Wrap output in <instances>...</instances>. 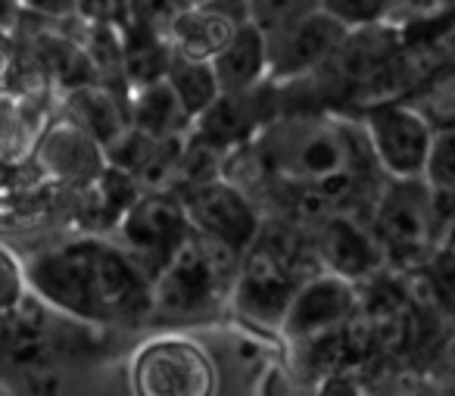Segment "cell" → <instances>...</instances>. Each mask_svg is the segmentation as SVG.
Wrapping results in <instances>:
<instances>
[{
  "label": "cell",
  "mask_w": 455,
  "mask_h": 396,
  "mask_svg": "<svg viewBox=\"0 0 455 396\" xmlns=\"http://www.w3.org/2000/svg\"><path fill=\"white\" fill-rule=\"evenodd\" d=\"M28 290L88 325L140 327L156 315V281L122 244L72 238L26 263Z\"/></svg>",
  "instance_id": "obj_1"
},
{
  "label": "cell",
  "mask_w": 455,
  "mask_h": 396,
  "mask_svg": "<svg viewBox=\"0 0 455 396\" xmlns=\"http://www.w3.org/2000/svg\"><path fill=\"white\" fill-rule=\"evenodd\" d=\"M253 144L275 182L309 197L322 219L340 213V203L359 194L368 172H380L362 122L334 116L272 122Z\"/></svg>",
  "instance_id": "obj_2"
},
{
  "label": "cell",
  "mask_w": 455,
  "mask_h": 396,
  "mask_svg": "<svg viewBox=\"0 0 455 396\" xmlns=\"http://www.w3.org/2000/svg\"><path fill=\"white\" fill-rule=\"evenodd\" d=\"M241 265V256L194 231L156 278V315L206 319L225 300V290L231 300Z\"/></svg>",
  "instance_id": "obj_3"
},
{
  "label": "cell",
  "mask_w": 455,
  "mask_h": 396,
  "mask_svg": "<svg viewBox=\"0 0 455 396\" xmlns=\"http://www.w3.org/2000/svg\"><path fill=\"white\" fill-rule=\"evenodd\" d=\"M387 259L405 271L430 263L443 244L434 200L424 178H387L371 200V222Z\"/></svg>",
  "instance_id": "obj_4"
},
{
  "label": "cell",
  "mask_w": 455,
  "mask_h": 396,
  "mask_svg": "<svg viewBox=\"0 0 455 396\" xmlns=\"http://www.w3.org/2000/svg\"><path fill=\"white\" fill-rule=\"evenodd\" d=\"M368 147L384 178H424L436 125L418 103L378 101L362 116Z\"/></svg>",
  "instance_id": "obj_5"
},
{
  "label": "cell",
  "mask_w": 455,
  "mask_h": 396,
  "mask_svg": "<svg viewBox=\"0 0 455 396\" xmlns=\"http://www.w3.org/2000/svg\"><path fill=\"white\" fill-rule=\"evenodd\" d=\"M309 278L297 275L281 250H268L266 244H256L243 256L241 275L231 290V306L243 321L262 331H284L287 315L293 309L299 287Z\"/></svg>",
  "instance_id": "obj_6"
},
{
  "label": "cell",
  "mask_w": 455,
  "mask_h": 396,
  "mask_svg": "<svg viewBox=\"0 0 455 396\" xmlns=\"http://www.w3.org/2000/svg\"><path fill=\"white\" fill-rule=\"evenodd\" d=\"M134 396H215V365L188 337L147 340L132 362Z\"/></svg>",
  "instance_id": "obj_7"
},
{
  "label": "cell",
  "mask_w": 455,
  "mask_h": 396,
  "mask_svg": "<svg viewBox=\"0 0 455 396\" xmlns=\"http://www.w3.org/2000/svg\"><path fill=\"white\" fill-rule=\"evenodd\" d=\"M119 234L122 246L156 281L175 253L190 240L194 225L178 190H150L128 209V215L119 222Z\"/></svg>",
  "instance_id": "obj_8"
},
{
  "label": "cell",
  "mask_w": 455,
  "mask_h": 396,
  "mask_svg": "<svg viewBox=\"0 0 455 396\" xmlns=\"http://www.w3.org/2000/svg\"><path fill=\"white\" fill-rule=\"evenodd\" d=\"M178 194H181L188 219L200 238L225 246L241 259L259 244V209L253 206L241 184L228 182V178H212V182L178 190Z\"/></svg>",
  "instance_id": "obj_9"
},
{
  "label": "cell",
  "mask_w": 455,
  "mask_h": 396,
  "mask_svg": "<svg viewBox=\"0 0 455 396\" xmlns=\"http://www.w3.org/2000/svg\"><path fill=\"white\" fill-rule=\"evenodd\" d=\"M349 32L328 13L306 16L281 32L268 35V82L275 88L315 76L318 69L334 63Z\"/></svg>",
  "instance_id": "obj_10"
},
{
  "label": "cell",
  "mask_w": 455,
  "mask_h": 396,
  "mask_svg": "<svg viewBox=\"0 0 455 396\" xmlns=\"http://www.w3.org/2000/svg\"><path fill=\"white\" fill-rule=\"evenodd\" d=\"M355 319H362L359 284L347 281L340 275H331V271H315L299 287L281 334L291 343H303V340L340 331V327L353 325Z\"/></svg>",
  "instance_id": "obj_11"
},
{
  "label": "cell",
  "mask_w": 455,
  "mask_h": 396,
  "mask_svg": "<svg viewBox=\"0 0 455 396\" xmlns=\"http://www.w3.org/2000/svg\"><path fill=\"white\" fill-rule=\"evenodd\" d=\"M315 256L324 271L347 278L353 284H365L384 275L387 263H390L374 228L362 225L355 215L347 213H334L322 219L315 234Z\"/></svg>",
  "instance_id": "obj_12"
},
{
  "label": "cell",
  "mask_w": 455,
  "mask_h": 396,
  "mask_svg": "<svg viewBox=\"0 0 455 396\" xmlns=\"http://www.w3.org/2000/svg\"><path fill=\"white\" fill-rule=\"evenodd\" d=\"M35 157L53 182L76 184V188H94L109 169L107 147L69 119L57 122L41 134Z\"/></svg>",
  "instance_id": "obj_13"
},
{
  "label": "cell",
  "mask_w": 455,
  "mask_h": 396,
  "mask_svg": "<svg viewBox=\"0 0 455 396\" xmlns=\"http://www.w3.org/2000/svg\"><path fill=\"white\" fill-rule=\"evenodd\" d=\"M268 88L272 85H262L250 94H221V101L194 122L190 138L215 153L250 147L268 128L266 109H262V94Z\"/></svg>",
  "instance_id": "obj_14"
},
{
  "label": "cell",
  "mask_w": 455,
  "mask_h": 396,
  "mask_svg": "<svg viewBox=\"0 0 455 396\" xmlns=\"http://www.w3.org/2000/svg\"><path fill=\"white\" fill-rule=\"evenodd\" d=\"M225 94H250L268 82V35L262 28L241 26L235 41L212 60Z\"/></svg>",
  "instance_id": "obj_15"
},
{
  "label": "cell",
  "mask_w": 455,
  "mask_h": 396,
  "mask_svg": "<svg viewBox=\"0 0 455 396\" xmlns=\"http://www.w3.org/2000/svg\"><path fill=\"white\" fill-rule=\"evenodd\" d=\"M66 113L69 122L109 147L125 128H132V94L107 88V85H84L69 91L66 97Z\"/></svg>",
  "instance_id": "obj_16"
},
{
  "label": "cell",
  "mask_w": 455,
  "mask_h": 396,
  "mask_svg": "<svg viewBox=\"0 0 455 396\" xmlns=\"http://www.w3.org/2000/svg\"><path fill=\"white\" fill-rule=\"evenodd\" d=\"M237 22L215 13L209 7H188L169 32V44L175 53L190 60H209L212 63L237 35Z\"/></svg>",
  "instance_id": "obj_17"
},
{
  "label": "cell",
  "mask_w": 455,
  "mask_h": 396,
  "mask_svg": "<svg viewBox=\"0 0 455 396\" xmlns=\"http://www.w3.org/2000/svg\"><path fill=\"white\" fill-rule=\"evenodd\" d=\"M132 125L147 132L156 141L169 138H188L194 132V119L184 113L181 101L175 97V91L169 88V82L150 85L132 94Z\"/></svg>",
  "instance_id": "obj_18"
},
{
  "label": "cell",
  "mask_w": 455,
  "mask_h": 396,
  "mask_svg": "<svg viewBox=\"0 0 455 396\" xmlns=\"http://www.w3.org/2000/svg\"><path fill=\"white\" fill-rule=\"evenodd\" d=\"M122 38H125V78L132 94L169 78L175 51H172L165 35H156L140 26H128L122 28Z\"/></svg>",
  "instance_id": "obj_19"
},
{
  "label": "cell",
  "mask_w": 455,
  "mask_h": 396,
  "mask_svg": "<svg viewBox=\"0 0 455 396\" xmlns=\"http://www.w3.org/2000/svg\"><path fill=\"white\" fill-rule=\"evenodd\" d=\"M169 88L175 91V97L181 101L184 113L190 119H200L206 116L215 103L221 101V85H219V76H215V66L209 60H190V57H181L175 53L172 57V66H169Z\"/></svg>",
  "instance_id": "obj_20"
},
{
  "label": "cell",
  "mask_w": 455,
  "mask_h": 396,
  "mask_svg": "<svg viewBox=\"0 0 455 396\" xmlns=\"http://www.w3.org/2000/svg\"><path fill=\"white\" fill-rule=\"evenodd\" d=\"M424 184L434 200V213L443 234L455 219V125H436L434 150H430Z\"/></svg>",
  "instance_id": "obj_21"
},
{
  "label": "cell",
  "mask_w": 455,
  "mask_h": 396,
  "mask_svg": "<svg viewBox=\"0 0 455 396\" xmlns=\"http://www.w3.org/2000/svg\"><path fill=\"white\" fill-rule=\"evenodd\" d=\"M396 0H324V13L340 22L347 32L390 26Z\"/></svg>",
  "instance_id": "obj_22"
},
{
  "label": "cell",
  "mask_w": 455,
  "mask_h": 396,
  "mask_svg": "<svg viewBox=\"0 0 455 396\" xmlns=\"http://www.w3.org/2000/svg\"><path fill=\"white\" fill-rule=\"evenodd\" d=\"M324 10V0H250V22L266 35Z\"/></svg>",
  "instance_id": "obj_23"
},
{
  "label": "cell",
  "mask_w": 455,
  "mask_h": 396,
  "mask_svg": "<svg viewBox=\"0 0 455 396\" xmlns=\"http://www.w3.org/2000/svg\"><path fill=\"white\" fill-rule=\"evenodd\" d=\"M156 147H159L156 138H150L147 132H140V128L132 125L107 147V159H109V166H113V169L128 172V175L138 178L140 172L147 169V163L153 159Z\"/></svg>",
  "instance_id": "obj_24"
},
{
  "label": "cell",
  "mask_w": 455,
  "mask_h": 396,
  "mask_svg": "<svg viewBox=\"0 0 455 396\" xmlns=\"http://www.w3.org/2000/svg\"><path fill=\"white\" fill-rule=\"evenodd\" d=\"M184 10H188V0H132V22L128 26L150 28V32L169 38L172 26Z\"/></svg>",
  "instance_id": "obj_25"
},
{
  "label": "cell",
  "mask_w": 455,
  "mask_h": 396,
  "mask_svg": "<svg viewBox=\"0 0 455 396\" xmlns=\"http://www.w3.org/2000/svg\"><path fill=\"white\" fill-rule=\"evenodd\" d=\"M82 26H113L128 28L132 22V0H76Z\"/></svg>",
  "instance_id": "obj_26"
},
{
  "label": "cell",
  "mask_w": 455,
  "mask_h": 396,
  "mask_svg": "<svg viewBox=\"0 0 455 396\" xmlns=\"http://www.w3.org/2000/svg\"><path fill=\"white\" fill-rule=\"evenodd\" d=\"M418 107L430 116L434 125H455V76L443 78L427 94V101H421Z\"/></svg>",
  "instance_id": "obj_27"
},
{
  "label": "cell",
  "mask_w": 455,
  "mask_h": 396,
  "mask_svg": "<svg viewBox=\"0 0 455 396\" xmlns=\"http://www.w3.org/2000/svg\"><path fill=\"white\" fill-rule=\"evenodd\" d=\"M0 269H4V306L13 309L28 287L26 263H20V259L13 256V250L4 246V253H0Z\"/></svg>",
  "instance_id": "obj_28"
},
{
  "label": "cell",
  "mask_w": 455,
  "mask_h": 396,
  "mask_svg": "<svg viewBox=\"0 0 455 396\" xmlns=\"http://www.w3.org/2000/svg\"><path fill=\"white\" fill-rule=\"evenodd\" d=\"M312 396H374V393H368V387L359 381L355 371H337V375L315 381Z\"/></svg>",
  "instance_id": "obj_29"
},
{
  "label": "cell",
  "mask_w": 455,
  "mask_h": 396,
  "mask_svg": "<svg viewBox=\"0 0 455 396\" xmlns=\"http://www.w3.org/2000/svg\"><path fill=\"white\" fill-rule=\"evenodd\" d=\"M26 13L41 16V20H53V22H78V7L76 0H16Z\"/></svg>",
  "instance_id": "obj_30"
},
{
  "label": "cell",
  "mask_w": 455,
  "mask_h": 396,
  "mask_svg": "<svg viewBox=\"0 0 455 396\" xmlns=\"http://www.w3.org/2000/svg\"><path fill=\"white\" fill-rule=\"evenodd\" d=\"M455 0H396V10H393V22L396 26L399 20L411 22V20H427V16L440 13V10L452 7Z\"/></svg>",
  "instance_id": "obj_31"
},
{
  "label": "cell",
  "mask_w": 455,
  "mask_h": 396,
  "mask_svg": "<svg viewBox=\"0 0 455 396\" xmlns=\"http://www.w3.org/2000/svg\"><path fill=\"white\" fill-rule=\"evenodd\" d=\"M378 396H443L434 384L421 381V377H411V375H403V377H393L387 381L384 387L378 390Z\"/></svg>",
  "instance_id": "obj_32"
},
{
  "label": "cell",
  "mask_w": 455,
  "mask_h": 396,
  "mask_svg": "<svg viewBox=\"0 0 455 396\" xmlns=\"http://www.w3.org/2000/svg\"><path fill=\"white\" fill-rule=\"evenodd\" d=\"M440 246H446V250L455 253V219H452V225L446 228V234H443V244Z\"/></svg>",
  "instance_id": "obj_33"
},
{
  "label": "cell",
  "mask_w": 455,
  "mask_h": 396,
  "mask_svg": "<svg viewBox=\"0 0 455 396\" xmlns=\"http://www.w3.org/2000/svg\"><path fill=\"white\" fill-rule=\"evenodd\" d=\"M206 4H212V0H188V7H206Z\"/></svg>",
  "instance_id": "obj_34"
}]
</instances>
